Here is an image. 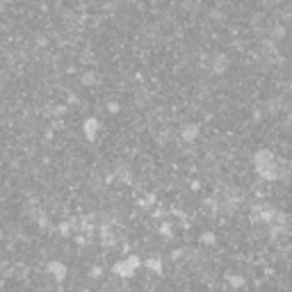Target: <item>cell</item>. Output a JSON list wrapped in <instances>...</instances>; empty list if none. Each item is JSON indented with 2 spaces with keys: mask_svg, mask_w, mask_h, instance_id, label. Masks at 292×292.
Segmentation results:
<instances>
[{
  "mask_svg": "<svg viewBox=\"0 0 292 292\" xmlns=\"http://www.w3.org/2000/svg\"><path fill=\"white\" fill-rule=\"evenodd\" d=\"M253 169L258 173L260 180H267V183H276V180L286 178L288 176V162L281 155H276L269 148H260V151L253 153Z\"/></svg>",
  "mask_w": 292,
  "mask_h": 292,
  "instance_id": "6da1fadb",
  "label": "cell"
},
{
  "mask_svg": "<svg viewBox=\"0 0 292 292\" xmlns=\"http://www.w3.org/2000/svg\"><path fill=\"white\" fill-rule=\"evenodd\" d=\"M140 267H142V258L140 256H135V253H130V256H123V258H119L117 263H114L112 274L117 276V279L126 281V279H133Z\"/></svg>",
  "mask_w": 292,
  "mask_h": 292,
  "instance_id": "7a4b0ae2",
  "label": "cell"
},
{
  "mask_svg": "<svg viewBox=\"0 0 292 292\" xmlns=\"http://www.w3.org/2000/svg\"><path fill=\"white\" fill-rule=\"evenodd\" d=\"M98 240H100V244H103V249H114L117 246V231H114V226L110 224H100L98 228Z\"/></svg>",
  "mask_w": 292,
  "mask_h": 292,
  "instance_id": "3957f363",
  "label": "cell"
},
{
  "mask_svg": "<svg viewBox=\"0 0 292 292\" xmlns=\"http://www.w3.org/2000/svg\"><path fill=\"white\" fill-rule=\"evenodd\" d=\"M46 272L50 279H55V283H62V281L67 279V274H69V267L62 263V260H50L46 265Z\"/></svg>",
  "mask_w": 292,
  "mask_h": 292,
  "instance_id": "277c9868",
  "label": "cell"
},
{
  "mask_svg": "<svg viewBox=\"0 0 292 292\" xmlns=\"http://www.w3.org/2000/svg\"><path fill=\"white\" fill-rule=\"evenodd\" d=\"M112 180H119L123 185H130V183H133V169H130V165H128V162H117Z\"/></svg>",
  "mask_w": 292,
  "mask_h": 292,
  "instance_id": "5b68a950",
  "label": "cell"
},
{
  "mask_svg": "<svg viewBox=\"0 0 292 292\" xmlns=\"http://www.w3.org/2000/svg\"><path fill=\"white\" fill-rule=\"evenodd\" d=\"M142 267H146V269L153 272L155 276H162V274H165V258L158 256V253H153V256H148L146 260H142Z\"/></svg>",
  "mask_w": 292,
  "mask_h": 292,
  "instance_id": "8992f818",
  "label": "cell"
},
{
  "mask_svg": "<svg viewBox=\"0 0 292 292\" xmlns=\"http://www.w3.org/2000/svg\"><path fill=\"white\" fill-rule=\"evenodd\" d=\"M228 67H231L228 55H224V53L213 55V60H210V71H213L215 75H224V73L228 71Z\"/></svg>",
  "mask_w": 292,
  "mask_h": 292,
  "instance_id": "52a82bcc",
  "label": "cell"
},
{
  "mask_svg": "<svg viewBox=\"0 0 292 292\" xmlns=\"http://www.w3.org/2000/svg\"><path fill=\"white\" fill-rule=\"evenodd\" d=\"M98 128H100V121L96 117H87L82 121V133H85V140L87 142H94L98 137Z\"/></svg>",
  "mask_w": 292,
  "mask_h": 292,
  "instance_id": "ba28073f",
  "label": "cell"
},
{
  "mask_svg": "<svg viewBox=\"0 0 292 292\" xmlns=\"http://www.w3.org/2000/svg\"><path fill=\"white\" fill-rule=\"evenodd\" d=\"M201 135V128L196 126V123H185V126L180 128V140L187 142V144H192V142L199 140Z\"/></svg>",
  "mask_w": 292,
  "mask_h": 292,
  "instance_id": "9c48e42d",
  "label": "cell"
},
{
  "mask_svg": "<svg viewBox=\"0 0 292 292\" xmlns=\"http://www.w3.org/2000/svg\"><path fill=\"white\" fill-rule=\"evenodd\" d=\"M226 283H228L231 288H242V286L246 283V281H244V276H242V274L228 272V274H226Z\"/></svg>",
  "mask_w": 292,
  "mask_h": 292,
  "instance_id": "30bf717a",
  "label": "cell"
},
{
  "mask_svg": "<svg viewBox=\"0 0 292 292\" xmlns=\"http://www.w3.org/2000/svg\"><path fill=\"white\" fill-rule=\"evenodd\" d=\"M158 231H160V235H162L165 240H173V224L169 221V219H165V221L160 224Z\"/></svg>",
  "mask_w": 292,
  "mask_h": 292,
  "instance_id": "8fae6325",
  "label": "cell"
},
{
  "mask_svg": "<svg viewBox=\"0 0 292 292\" xmlns=\"http://www.w3.org/2000/svg\"><path fill=\"white\" fill-rule=\"evenodd\" d=\"M57 231H60L62 238H69V235L73 233V221H62V224L57 226Z\"/></svg>",
  "mask_w": 292,
  "mask_h": 292,
  "instance_id": "7c38bea8",
  "label": "cell"
},
{
  "mask_svg": "<svg viewBox=\"0 0 292 292\" xmlns=\"http://www.w3.org/2000/svg\"><path fill=\"white\" fill-rule=\"evenodd\" d=\"M153 203H155V196H153V194H148V196H142V199H140V208H146V210H148V208H153Z\"/></svg>",
  "mask_w": 292,
  "mask_h": 292,
  "instance_id": "4fadbf2b",
  "label": "cell"
},
{
  "mask_svg": "<svg viewBox=\"0 0 292 292\" xmlns=\"http://www.w3.org/2000/svg\"><path fill=\"white\" fill-rule=\"evenodd\" d=\"M201 244H215V233L213 231H206L203 235H201Z\"/></svg>",
  "mask_w": 292,
  "mask_h": 292,
  "instance_id": "5bb4252c",
  "label": "cell"
},
{
  "mask_svg": "<svg viewBox=\"0 0 292 292\" xmlns=\"http://www.w3.org/2000/svg\"><path fill=\"white\" fill-rule=\"evenodd\" d=\"M89 276H92V279H100V276H103V267H92V272H89Z\"/></svg>",
  "mask_w": 292,
  "mask_h": 292,
  "instance_id": "9a60e30c",
  "label": "cell"
},
{
  "mask_svg": "<svg viewBox=\"0 0 292 292\" xmlns=\"http://www.w3.org/2000/svg\"><path fill=\"white\" fill-rule=\"evenodd\" d=\"M94 80H96V78H94V73H92V75H89V73L82 75V82H85V85H94Z\"/></svg>",
  "mask_w": 292,
  "mask_h": 292,
  "instance_id": "2e32d148",
  "label": "cell"
},
{
  "mask_svg": "<svg viewBox=\"0 0 292 292\" xmlns=\"http://www.w3.org/2000/svg\"><path fill=\"white\" fill-rule=\"evenodd\" d=\"M107 112L117 114V112H119V103H107Z\"/></svg>",
  "mask_w": 292,
  "mask_h": 292,
  "instance_id": "e0dca14e",
  "label": "cell"
}]
</instances>
